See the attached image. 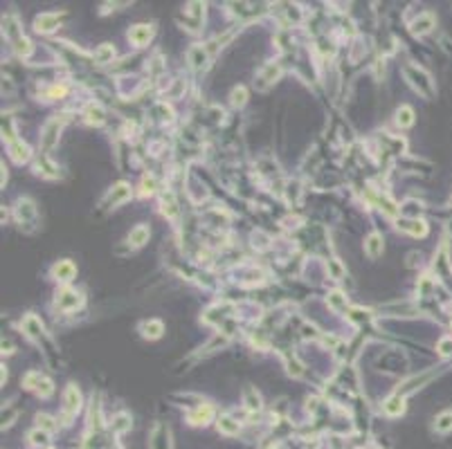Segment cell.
I'll return each instance as SVG.
<instances>
[{
	"label": "cell",
	"mask_w": 452,
	"mask_h": 449,
	"mask_svg": "<svg viewBox=\"0 0 452 449\" xmlns=\"http://www.w3.org/2000/svg\"><path fill=\"white\" fill-rule=\"evenodd\" d=\"M113 56H115V50H113V45H108V43H104V45L94 52V61H97V63H108Z\"/></svg>",
	"instance_id": "obj_24"
},
{
	"label": "cell",
	"mask_w": 452,
	"mask_h": 449,
	"mask_svg": "<svg viewBox=\"0 0 452 449\" xmlns=\"http://www.w3.org/2000/svg\"><path fill=\"white\" fill-rule=\"evenodd\" d=\"M131 429V418L126 413H119L115 420H113V431H117V433H124V431H129Z\"/></svg>",
	"instance_id": "obj_25"
},
{
	"label": "cell",
	"mask_w": 452,
	"mask_h": 449,
	"mask_svg": "<svg viewBox=\"0 0 452 449\" xmlns=\"http://www.w3.org/2000/svg\"><path fill=\"white\" fill-rule=\"evenodd\" d=\"M211 413H214V409H211L209 404H205V407H198V409H196L194 413L189 415V420L194 422V425H205V422L211 418Z\"/></svg>",
	"instance_id": "obj_21"
},
{
	"label": "cell",
	"mask_w": 452,
	"mask_h": 449,
	"mask_svg": "<svg viewBox=\"0 0 452 449\" xmlns=\"http://www.w3.org/2000/svg\"><path fill=\"white\" fill-rule=\"evenodd\" d=\"M63 409L68 415H75L79 409H81V393L76 389L75 384H70L65 389V395H63Z\"/></svg>",
	"instance_id": "obj_4"
},
{
	"label": "cell",
	"mask_w": 452,
	"mask_h": 449,
	"mask_svg": "<svg viewBox=\"0 0 452 449\" xmlns=\"http://www.w3.org/2000/svg\"><path fill=\"white\" fill-rule=\"evenodd\" d=\"M9 155L14 158V162H27L30 160V148H27V144H23V142H12L9 144Z\"/></svg>",
	"instance_id": "obj_12"
},
{
	"label": "cell",
	"mask_w": 452,
	"mask_h": 449,
	"mask_svg": "<svg viewBox=\"0 0 452 449\" xmlns=\"http://www.w3.org/2000/svg\"><path fill=\"white\" fill-rule=\"evenodd\" d=\"M149 233H151V232H149L147 225H137L135 229H131L129 243H131V245H135V247H142L149 240Z\"/></svg>",
	"instance_id": "obj_13"
},
{
	"label": "cell",
	"mask_w": 452,
	"mask_h": 449,
	"mask_svg": "<svg viewBox=\"0 0 452 449\" xmlns=\"http://www.w3.org/2000/svg\"><path fill=\"white\" fill-rule=\"evenodd\" d=\"M151 449H171V436L169 427L155 425L151 431Z\"/></svg>",
	"instance_id": "obj_5"
},
{
	"label": "cell",
	"mask_w": 452,
	"mask_h": 449,
	"mask_svg": "<svg viewBox=\"0 0 452 449\" xmlns=\"http://www.w3.org/2000/svg\"><path fill=\"white\" fill-rule=\"evenodd\" d=\"M432 27H434V16H432V14H428V12L421 14V16H418L416 20L412 23V32H414V34H418V36L428 34Z\"/></svg>",
	"instance_id": "obj_8"
},
{
	"label": "cell",
	"mask_w": 452,
	"mask_h": 449,
	"mask_svg": "<svg viewBox=\"0 0 452 449\" xmlns=\"http://www.w3.org/2000/svg\"><path fill=\"white\" fill-rule=\"evenodd\" d=\"M448 229H450V233H452V222H450V227H448Z\"/></svg>",
	"instance_id": "obj_33"
},
{
	"label": "cell",
	"mask_w": 452,
	"mask_h": 449,
	"mask_svg": "<svg viewBox=\"0 0 452 449\" xmlns=\"http://www.w3.org/2000/svg\"><path fill=\"white\" fill-rule=\"evenodd\" d=\"M81 304V294L79 292H72V290H63L56 297V305H59L61 310H65V312H70V310H75L76 305Z\"/></svg>",
	"instance_id": "obj_7"
},
{
	"label": "cell",
	"mask_w": 452,
	"mask_h": 449,
	"mask_svg": "<svg viewBox=\"0 0 452 449\" xmlns=\"http://www.w3.org/2000/svg\"><path fill=\"white\" fill-rule=\"evenodd\" d=\"M434 429L439 433H448L452 431V411H443L441 415H436L434 420Z\"/></svg>",
	"instance_id": "obj_22"
},
{
	"label": "cell",
	"mask_w": 452,
	"mask_h": 449,
	"mask_svg": "<svg viewBox=\"0 0 452 449\" xmlns=\"http://www.w3.org/2000/svg\"><path fill=\"white\" fill-rule=\"evenodd\" d=\"M405 76H407V81L412 83V88L418 90V94H423V97H432V94H434L432 79H430V74L425 70H421V68H416V65H407Z\"/></svg>",
	"instance_id": "obj_1"
},
{
	"label": "cell",
	"mask_w": 452,
	"mask_h": 449,
	"mask_svg": "<svg viewBox=\"0 0 452 449\" xmlns=\"http://www.w3.org/2000/svg\"><path fill=\"white\" fill-rule=\"evenodd\" d=\"M329 304L333 305V308H344V305H347V299L342 297V292H331V294H329Z\"/></svg>",
	"instance_id": "obj_29"
},
{
	"label": "cell",
	"mask_w": 452,
	"mask_h": 449,
	"mask_svg": "<svg viewBox=\"0 0 452 449\" xmlns=\"http://www.w3.org/2000/svg\"><path fill=\"white\" fill-rule=\"evenodd\" d=\"M218 431L227 433V436H234V433H239V422H234L229 415H223L218 420Z\"/></svg>",
	"instance_id": "obj_23"
},
{
	"label": "cell",
	"mask_w": 452,
	"mask_h": 449,
	"mask_svg": "<svg viewBox=\"0 0 452 449\" xmlns=\"http://www.w3.org/2000/svg\"><path fill=\"white\" fill-rule=\"evenodd\" d=\"M279 76V68L277 65H265L264 70H261V74H259V88H265L268 83H272Z\"/></svg>",
	"instance_id": "obj_18"
},
{
	"label": "cell",
	"mask_w": 452,
	"mask_h": 449,
	"mask_svg": "<svg viewBox=\"0 0 452 449\" xmlns=\"http://www.w3.org/2000/svg\"><path fill=\"white\" fill-rule=\"evenodd\" d=\"M36 420H38V427H43L45 431H52V418H47V415H36Z\"/></svg>",
	"instance_id": "obj_32"
},
{
	"label": "cell",
	"mask_w": 452,
	"mask_h": 449,
	"mask_svg": "<svg viewBox=\"0 0 452 449\" xmlns=\"http://www.w3.org/2000/svg\"><path fill=\"white\" fill-rule=\"evenodd\" d=\"M245 97H247L245 88H234V90H232V104L234 106H243L245 104Z\"/></svg>",
	"instance_id": "obj_28"
},
{
	"label": "cell",
	"mask_w": 452,
	"mask_h": 449,
	"mask_svg": "<svg viewBox=\"0 0 452 449\" xmlns=\"http://www.w3.org/2000/svg\"><path fill=\"white\" fill-rule=\"evenodd\" d=\"M129 196H131V189H129V184H117V187L113 189L111 191V196H108V200L113 202V207L115 204H119V202H124V200H129Z\"/></svg>",
	"instance_id": "obj_20"
},
{
	"label": "cell",
	"mask_w": 452,
	"mask_h": 449,
	"mask_svg": "<svg viewBox=\"0 0 452 449\" xmlns=\"http://www.w3.org/2000/svg\"><path fill=\"white\" fill-rule=\"evenodd\" d=\"M385 413L387 415H400L403 411H405V404H403V397L400 395H394V397H389L387 402H385Z\"/></svg>",
	"instance_id": "obj_19"
},
{
	"label": "cell",
	"mask_w": 452,
	"mask_h": 449,
	"mask_svg": "<svg viewBox=\"0 0 452 449\" xmlns=\"http://www.w3.org/2000/svg\"><path fill=\"white\" fill-rule=\"evenodd\" d=\"M400 229L412 236H425L428 233V225L425 220H412V222H400Z\"/></svg>",
	"instance_id": "obj_15"
},
{
	"label": "cell",
	"mask_w": 452,
	"mask_h": 449,
	"mask_svg": "<svg viewBox=\"0 0 452 449\" xmlns=\"http://www.w3.org/2000/svg\"><path fill=\"white\" fill-rule=\"evenodd\" d=\"M30 440L34 445H45L47 443V433L45 431H32L30 433Z\"/></svg>",
	"instance_id": "obj_31"
},
{
	"label": "cell",
	"mask_w": 452,
	"mask_h": 449,
	"mask_svg": "<svg viewBox=\"0 0 452 449\" xmlns=\"http://www.w3.org/2000/svg\"><path fill=\"white\" fill-rule=\"evenodd\" d=\"M59 20H61V14H41V16H36L34 27H36V32L47 34L54 27H59Z\"/></svg>",
	"instance_id": "obj_6"
},
{
	"label": "cell",
	"mask_w": 452,
	"mask_h": 449,
	"mask_svg": "<svg viewBox=\"0 0 452 449\" xmlns=\"http://www.w3.org/2000/svg\"><path fill=\"white\" fill-rule=\"evenodd\" d=\"M153 36V27L151 25H133L129 29V41L137 47H144Z\"/></svg>",
	"instance_id": "obj_3"
},
{
	"label": "cell",
	"mask_w": 452,
	"mask_h": 449,
	"mask_svg": "<svg viewBox=\"0 0 452 449\" xmlns=\"http://www.w3.org/2000/svg\"><path fill=\"white\" fill-rule=\"evenodd\" d=\"M52 272H54V276H56L59 281L68 283V281H72V276H75L76 269H75V265H72L70 261H59L56 265H54Z\"/></svg>",
	"instance_id": "obj_9"
},
{
	"label": "cell",
	"mask_w": 452,
	"mask_h": 449,
	"mask_svg": "<svg viewBox=\"0 0 452 449\" xmlns=\"http://www.w3.org/2000/svg\"><path fill=\"white\" fill-rule=\"evenodd\" d=\"M364 251L369 258H378L382 254V238L378 233H371L369 238L364 240Z\"/></svg>",
	"instance_id": "obj_10"
},
{
	"label": "cell",
	"mask_w": 452,
	"mask_h": 449,
	"mask_svg": "<svg viewBox=\"0 0 452 449\" xmlns=\"http://www.w3.org/2000/svg\"><path fill=\"white\" fill-rule=\"evenodd\" d=\"M162 333H165V326H162V321H158V319H149V321H144V326H142V335L147 339H158Z\"/></svg>",
	"instance_id": "obj_11"
},
{
	"label": "cell",
	"mask_w": 452,
	"mask_h": 449,
	"mask_svg": "<svg viewBox=\"0 0 452 449\" xmlns=\"http://www.w3.org/2000/svg\"><path fill=\"white\" fill-rule=\"evenodd\" d=\"M88 122L90 124H101L104 122V110L99 106H90L88 108Z\"/></svg>",
	"instance_id": "obj_27"
},
{
	"label": "cell",
	"mask_w": 452,
	"mask_h": 449,
	"mask_svg": "<svg viewBox=\"0 0 452 449\" xmlns=\"http://www.w3.org/2000/svg\"><path fill=\"white\" fill-rule=\"evenodd\" d=\"M243 404H245L250 411H259V409H261V395L257 393V389L247 386L245 391H243Z\"/></svg>",
	"instance_id": "obj_14"
},
{
	"label": "cell",
	"mask_w": 452,
	"mask_h": 449,
	"mask_svg": "<svg viewBox=\"0 0 452 449\" xmlns=\"http://www.w3.org/2000/svg\"><path fill=\"white\" fill-rule=\"evenodd\" d=\"M396 124H398L400 128H407V126L414 124V110H412L410 106H403V108L396 110Z\"/></svg>",
	"instance_id": "obj_16"
},
{
	"label": "cell",
	"mask_w": 452,
	"mask_h": 449,
	"mask_svg": "<svg viewBox=\"0 0 452 449\" xmlns=\"http://www.w3.org/2000/svg\"><path fill=\"white\" fill-rule=\"evenodd\" d=\"M14 47H16V52L20 54V56H30V52H32V43L27 41V38H18L16 43H14Z\"/></svg>",
	"instance_id": "obj_26"
},
{
	"label": "cell",
	"mask_w": 452,
	"mask_h": 449,
	"mask_svg": "<svg viewBox=\"0 0 452 449\" xmlns=\"http://www.w3.org/2000/svg\"><path fill=\"white\" fill-rule=\"evenodd\" d=\"M439 353L441 355H452V337H446L439 341Z\"/></svg>",
	"instance_id": "obj_30"
},
{
	"label": "cell",
	"mask_w": 452,
	"mask_h": 449,
	"mask_svg": "<svg viewBox=\"0 0 452 449\" xmlns=\"http://www.w3.org/2000/svg\"><path fill=\"white\" fill-rule=\"evenodd\" d=\"M59 130H61V122L59 119H52V122L45 124V128H43V135H41V146L43 151H50L54 144H56V140H59Z\"/></svg>",
	"instance_id": "obj_2"
},
{
	"label": "cell",
	"mask_w": 452,
	"mask_h": 449,
	"mask_svg": "<svg viewBox=\"0 0 452 449\" xmlns=\"http://www.w3.org/2000/svg\"><path fill=\"white\" fill-rule=\"evenodd\" d=\"M205 61H207V50L203 45H194L191 50H189V63L194 65V68L205 65Z\"/></svg>",
	"instance_id": "obj_17"
}]
</instances>
